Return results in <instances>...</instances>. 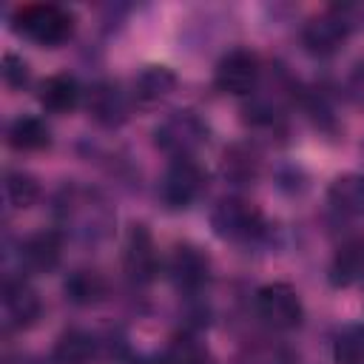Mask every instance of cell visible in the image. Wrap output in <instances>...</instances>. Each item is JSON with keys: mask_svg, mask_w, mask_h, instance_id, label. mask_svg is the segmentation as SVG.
I'll use <instances>...</instances> for the list:
<instances>
[{"mask_svg": "<svg viewBox=\"0 0 364 364\" xmlns=\"http://www.w3.org/2000/svg\"><path fill=\"white\" fill-rule=\"evenodd\" d=\"M327 279L338 290L364 282V230L347 236L336 247V253L330 259V267H327Z\"/></svg>", "mask_w": 364, "mask_h": 364, "instance_id": "9a60e30c", "label": "cell"}, {"mask_svg": "<svg viewBox=\"0 0 364 364\" xmlns=\"http://www.w3.org/2000/svg\"><path fill=\"white\" fill-rule=\"evenodd\" d=\"M3 80H6V85H11V88H26L28 85V80H31V68H28V63L23 60V57H17L14 51H6L3 54Z\"/></svg>", "mask_w": 364, "mask_h": 364, "instance_id": "484cf974", "label": "cell"}, {"mask_svg": "<svg viewBox=\"0 0 364 364\" xmlns=\"http://www.w3.org/2000/svg\"><path fill=\"white\" fill-rule=\"evenodd\" d=\"M208 139H210V125L193 108H176L154 125V145L171 159L196 156L199 148L208 145Z\"/></svg>", "mask_w": 364, "mask_h": 364, "instance_id": "5b68a950", "label": "cell"}, {"mask_svg": "<svg viewBox=\"0 0 364 364\" xmlns=\"http://www.w3.org/2000/svg\"><path fill=\"white\" fill-rule=\"evenodd\" d=\"M222 176L236 185V188H247L259 179L262 173V159H259V151L247 142H233L225 148L222 154Z\"/></svg>", "mask_w": 364, "mask_h": 364, "instance_id": "d6986e66", "label": "cell"}, {"mask_svg": "<svg viewBox=\"0 0 364 364\" xmlns=\"http://www.w3.org/2000/svg\"><path fill=\"white\" fill-rule=\"evenodd\" d=\"M156 361L159 364H208V350L196 336L182 333L162 353H156Z\"/></svg>", "mask_w": 364, "mask_h": 364, "instance_id": "cb8c5ba5", "label": "cell"}, {"mask_svg": "<svg viewBox=\"0 0 364 364\" xmlns=\"http://www.w3.org/2000/svg\"><path fill=\"white\" fill-rule=\"evenodd\" d=\"M361 14H364L361 6L341 3V6H330V9L307 17L301 26V34H299L304 51L318 57V60L338 54L344 48V43L350 40V34L355 31Z\"/></svg>", "mask_w": 364, "mask_h": 364, "instance_id": "3957f363", "label": "cell"}, {"mask_svg": "<svg viewBox=\"0 0 364 364\" xmlns=\"http://www.w3.org/2000/svg\"><path fill=\"white\" fill-rule=\"evenodd\" d=\"M9 364H11V361H9ZM20 364H31V361H20Z\"/></svg>", "mask_w": 364, "mask_h": 364, "instance_id": "83f0119b", "label": "cell"}, {"mask_svg": "<svg viewBox=\"0 0 364 364\" xmlns=\"http://www.w3.org/2000/svg\"><path fill=\"white\" fill-rule=\"evenodd\" d=\"M3 196H6V205L14 208V210H26L31 208L37 199H40V182L37 176H31L28 171H6L3 176Z\"/></svg>", "mask_w": 364, "mask_h": 364, "instance_id": "603a6c76", "label": "cell"}, {"mask_svg": "<svg viewBox=\"0 0 364 364\" xmlns=\"http://www.w3.org/2000/svg\"><path fill=\"white\" fill-rule=\"evenodd\" d=\"M63 233L57 228L48 230H37L28 233L26 239H20L17 245V264L23 276H43L57 270L60 259H63Z\"/></svg>", "mask_w": 364, "mask_h": 364, "instance_id": "4fadbf2b", "label": "cell"}, {"mask_svg": "<svg viewBox=\"0 0 364 364\" xmlns=\"http://www.w3.org/2000/svg\"><path fill=\"white\" fill-rule=\"evenodd\" d=\"M236 364H299V353L287 341L259 338L239 350Z\"/></svg>", "mask_w": 364, "mask_h": 364, "instance_id": "7402d4cb", "label": "cell"}, {"mask_svg": "<svg viewBox=\"0 0 364 364\" xmlns=\"http://www.w3.org/2000/svg\"><path fill=\"white\" fill-rule=\"evenodd\" d=\"M6 142L9 148L20 151V154H34V151H46L51 145V128L46 125L43 117L34 114H20L9 122L6 128Z\"/></svg>", "mask_w": 364, "mask_h": 364, "instance_id": "44dd1931", "label": "cell"}, {"mask_svg": "<svg viewBox=\"0 0 364 364\" xmlns=\"http://www.w3.org/2000/svg\"><path fill=\"white\" fill-rule=\"evenodd\" d=\"M54 219L63 236L68 233L80 242H102L105 236H111L117 213L97 188L71 182L63 185L54 196Z\"/></svg>", "mask_w": 364, "mask_h": 364, "instance_id": "6da1fadb", "label": "cell"}, {"mask_svg": "<svg viewBox=\"0 0 364 364\" xmlns=\"http://www.w3.org/2000/svg\"><path fill=\"white\" fill-rule=\"evenodd\" d=\"M82 94L85 91H82L80 80L68 71L48 74L46 80L37 82V102L48 114H71L82 102Z\"/></svg>", "mask_w": 364, "mask_h": 364, "instance_id": "2e32d148", "label": "cell"}, {"mask_svg": "<svg viewBox=\"0 0 364 364\" xmlns=\"http://www.w3.org/2000/svg\"><path fill=\"white\" fill-rule=\"evenodd\" d=\"M208 219H210V230L222 242H230V245H253V242H262L267 236L264 210L239 193L222 196L210 208Z\"/></svg>", "mask_w": 364, "mask_h": 364, "instance_id": "277c9868", "label": "cell"}, {"mask_svg": "<svg viewBox=\"0 0 364 364\" xmlns=\"http://www.w3.org/2000/svg\"><path fill=\"white\" fill-rule=\"evenodd\" d=\"M336 364H364V324H347L333 336Z\"/></svg>", "mask_w": 364, "mask_h": 364, "instance_id": "d4e9b609", "label": "cell"}, {"mask_svg": "<svg viewBox=\"0 0 364 364\" xmlns=\"http://www.w3.org/2000/svg\"><path fill=\"white\" fill-rule=\"evenodd\" d=\"M205 191H208V171L196 156L168 159L156 185V196L168 210H188L191 205L199 202Z\"/></svg>", "mask_w": 364, "mask_h": 364, "instance_id": "8992f818", "label": "cell"}, {"mask_svg": "<svg viewBox=\"0 0 364 364\" xmlns=\"http://www.w3.org/2000/svg\"><path fill=\"white\" fill-rule=\"evenodd\" d=\"M63 296L74 307H94L108 299V279L97 267H74L63 279Z\"/></svg>", "mask_w": 364, "mask_h": 364, "instance_id": "ac0fdd59", "label": "cell"}, {"mask_svg": "<svg viewBox=\"0 0 364 364\" xmlns=\"http://www.w3.org/2000/svg\"><path fill=\"white\" fill-rule=\"evenodd\" d=\"M327 205L338 216H364V173L347 171L327 185Z\"/></svg>", "mask_w": 364, "mask_h": 364, "instance_id": "ffe728a7", "label": "cell"}, {"mask_svg": "<svg viewBox=\"0 0 364 364\" xmlns=\"http://www.w3.org/2000/svg\"><path fill=\"white\" fill-rule=\"evenodd\" d=\"M0 313L6 330H28L43 316V299L26 276H6L0 293Z\"/></svg>", "mask_w": 364, "mask_h": 364, "instance_id": "8fae6325", "label": "cell"}, {"mask_svg": "<svg viewBox=\"0 0 364 364\" xmlns=\"http://www.w3.org/2000/svg\"><path fill=\"white\" fill-rule=\"evenodd\" d=\"M102 353V341L82 327H68L54 338L51 364H94Z\"/></svg>", "mask_w": 364, "mask_h": 364, "instance_id": "e0dca14e", "label": "cell"}, {"mask_svg": "<svg viewBox=\"0 0 364 364\" xmlns=\"http://www.w3.org/2000/svg\"><path fill=\"white\" fill-rule=\"evenodd\" d=\"M259 82H262V60L256 51L245 46L228 48L213 68V85L230 97H253Z\"/></svg>", "mask_w": 364, "mask_h": 364, "instance_id": "ba28073f", "label": "cell"}, {"mask_svg": "<svg viewBox=\"0 0 364 364\" xmlns=\"http://www.w3.org/2000/svg\"><path fill=\"white\" fill-rule=\"evenodd\" d=\"M122 270L134 287H148L159 276V250L145 222H131L122 245Z\"/></svg>", "mask_w": 364, "mask_h": 364, "instance_id": "9c48e42d", "label": "cell"}, {"mask_svg": "<svg viewBox=\"0 0 364 364\" xmlns=\"http://www.w3.org/2000/svg\"><path fill=\"white\" fill-rule=\"evenodd\" d=\"M253 310L264 327L276 333H290L304 324V301L299 290L287 282H267L253 296Z\"/></svg>", "mask_w": 364, "mask_h": 364, "instance_id": "52a82bcc", "label": "cell"}, {"mask_svg": "<svg viewBox=\"0 0 364 364\" xmlns=\"http://www.w3.org/2000/svg\"><path fill=\"white\" fill-rule=\"evenodd\" d=\"M168 279L182 296H199L213 279V262L199 245L182 242L168 259Z\"/></svg>", "mask_w": 364, "mask_h": 364, "instance_id": "30bf717a", "label": "cell"}, {"mask_svg": "<svg viewBox=\"0 0 364 364\" xmlns=\"http://www.w3.org/2000/svg\"><path fill=\"white\" fill-rule=\"evenodd\" d=\"M131 108H134L131 91L122 88L117 80H97L85 91V111L100 128L114 131V128L125 125L131 117Z\"/></svg>", "mask_w": 364, "mask_h": 364, "instance_id": "7c38bea8", "label": "cell"}, {"mask_svg": "<svg viewBox=\"0 0 364 364\" xmlns=\"http://www.w3.org/2000/svg\"><path fill=\"white\" fill-rule=\"evenodd\" d=\"M179 77L171 65H162V63H151L145 68L136 71V77L131 80V100L136 108H154L159 105L162 100H168L176 88Z\"/></svg>", "mask_w": 364, "mask_h": 364, "instance_id": "5bb4252c", "label": "cell"}, {"mask_svg": "<svg viewBox=\"0 0 364 364\" xmlns=\"http://www.w3.org/2000/svg\"><path fill=\"white\" fill-rule=\"evenodd\" d=\"M11 28L40 48H57L74 37L77 17L60 3H23L11 14Z\"/></svg>", "mask_w": 364, "mask_h": 364, "instance_id": "7a4b0ae2", "label": "cell"}, {"mask_svg": "<svg viewBox=\"0 0 364 364\" xmlns=\"http://www.w3.org/2000/svg\"><path fill=\"white\" fill-rule=\"evenodd\" d=\"M344 91H347V97L353 100V105H358V108L364 111V57L350 68L347 82H344Z\"/></svg>", "mask_w": 364, "mask_h": 364, "instance_id": "4316f807", "label": "cell"}]
</instances>
